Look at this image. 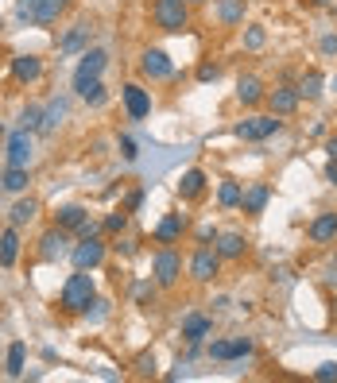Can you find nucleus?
<instances>
[{"mask_svg":"<svg viewBox=\"0 0 337 383\" xmlns=\"http://www.w3.org/2000/svg\"><path fill=\"white\" fill-rule=\"evenodd\" d=\"M93 298H97V291H93V279L85 271L66 279V287H62V310L66 314H85L93 306Z\"/></svg>","mask_w":337,"mask_h":383,"instance_id":"nucleus-1","label":"nucleus"},{"mask_svg":"<svg viewBox=\"0 0 337 383\" xmlns=\"http://www.w3.org/2000/svg\"><path fill=\"white\" fill-rule=\"evenodd\" d=\"M66 8H70V0H16V16L27 20V24H39V27L55 24Z\"/></svg>","mask_w":337,"mask_h":383,"instance_id":"nucleus-2","label":"nucleus"},{"mask_svg":"<svg viewBox=\"0 0 337 383\" xmlns=\"http://www.w3.org/2000/svg\"><path fill=\"white\" fill-rule=\"evenodd\" d=\"M152 20L155 27H163V31L178 35L190 27V12H186V0H155L152 4Z\"/></svg>","mask_w":337,"mask_h":383,"instance_id":"nucleus-3","label":"nucleus"},{"mask_svg":"<svg viewBox=\"0 0 337 383\" xmlns=\"http://www.w3.org/2000/svg\"><path fill=\"white\" fill-rule=\"evenodd\" d=\"M152 275H155V283H159V287H175L178 275H182V259H178V252H171V248H159V252H155Z\"/></svg>","mask_w":337,"mask_h":383,"instance_id":"nucleus-4","label":"nucleus"},{"mask_svg":"<svg viewBox=\"0 0 337 383\" xmlns=\"http://www.w3.org/2000/svg\"><path fill=\"white\" fill-rule=\"evenodd\" d=\"M279 128H283V120L271 113V117H248V120H241V124H236V136H241V140H268V136H275Z\"/></svg>","mask_w":337,"mask_h":383,"instance_id":"nucleus-5","label":"nucleus"},{"mask_svg":"<svg viewBox=\"0 0 337 383\" xmlns=\"http://www.w3.org/2000/svg\"><path fill=\"white\" fill-rule=\"evenodd\" d=\"M70 259H74L78 271H93V267L105 259V244L97 240V236H82V244H78L74 252H70Z\"/></svg>","mask_w":337,"mask_h":383,"instance_id":"nucleus-6","label":"nucleus"},{"mask_svg":"<svg viewBox=\"0 0 337 383\" xmlns=\"http://www.w3.org/2000/svg\"><path fill=\"white\" fill-rule=\"evenodd\" d=\"M217 271H221L217 248H198L194 259H190V275H194L198 283H210V279H217Z\"/></svg>","mask_w":337,"mask_h":383,"instance_id":"nucleus-7","label":"nucleus"},{"mask_svg":"<svg viewBox=\"0 0 337 383\" xmlns=\"http://www.w3.org/2000/svg\"><path fill=\"white\" fill-rule=\"evenodd\" d=\"M105 62H109L105 50H85V59L78 62V70H74V89H82L85 82H97L101 70H105Z\"/></svg>","mask_w":337,"mask_h":383,"instance_id":"nucleus-8","label":"nucleus"},{"mask_svg":"<svg viewBox=\"0 0 337 383\" xmlns=\"http://www.w3.org/2000/svg\"><path fill=\"white\" fill-rule=\"evenodd\" d=\"M124 108H128V117L132 120H143L148 113H152V97H148V89L136 85V82H128L124 85Z\"/></svg>","mask_w":337,"mask_h":383,"instance_id":"nucleus-9","label":"nucleus"},{"mask_svg":"<svg viewBox=\"0 0 337 383\" xmlns=\"http://www.w3.org/2000/svg\"><path fill=\"white\" fill-rule=\"evenodd\" d=\"M268 105H271L275 117H291V113L299 108V89L295 85H275V89L268 93Z\"/></svg>","mask_w":337,"mask_h":383,"instance_id":"nucleus-10","label":"nucleus"},{"mask_svg":"<svg viewBox=\"0 0 337 383\" xmlns=\"http://www.w3.org/2000/svg\"><path fill=\"white\" fill-rule=\"evenodd\" d=\"M31 163V140H27V128L8 136V167H27Z\"/></svg>","mask_w":337,"mask_h":383,"instance_id":"nucleus-11","label":"nucleus"},{"mask_svg":"<svg viewBox=\"0 0 337 383\" xmlns=\"http://www.w3.org/2000/svg\"><path fill=\"white\" fill-rule=\"evenodd\" d=\"M66 244H70V236H66V229H51V233H43V240H39V256L43 259H62L66 256Z\"/></svg>","mask_w":337,"mask_h":383,"instance_id":"nucleus-12","label":"nucleus"},{"mask_svg":"<svg viewBox=\"0 0 337 383\" xmlns=\"http://www.w3.org/2000/svg\"><path fill=\"white\" fill-rule=\"evenodd\" d=\"M248 352H252V341H248V337H236V341H213L210 345L213 360H236V356H248Z\"/></svg>","mask_w":337,"mask_h":383,"instance_id":"nucleus-13","label":"nucleus"},{"mask_svg":"<svg viewBox=\"0 0 337 383\" xmlns=\"http://www.w3.org/2000/svg\"><path fill=\"white\" fill-rule=\"evenodd\" d=\"M140 66H143V74L148 78H171L175 74V66H171V59L163 55V50H143V59H140Z\"/></svg>","mask_w":337,"mask_h":383,"instance_id":"nucleus-14","label":"nucleus"},{"mask_svg":"<svg viewBox=\"0 0 337 383\" xmlns=\"http://www.w3.org/2000/svg\"><path fill=\"white\" fill-rule=\"evenodd\" d=\"M182 233H186V217L182 213H167L159 225H155V240L159 244H175Z\"/></svg>","mask_w":337,"mask_h":383,"instance_id":"nucleus-15","label":"nucleus"},{"mask_svg":"<svg viewBox=\"0 0 337 383\" xmlns=\"http://www.w3.org/2000/svg\"><path fill=\"white\" fill-rule=\"evenodd\" d=\"M89 31H93V27L85 24V20H82V24H74V27H70V31L59 39V50H62V55H74V50H85V47H89Z\"/></svg>","mask_w":337,"mask_h":383,"instance_id":"nucleus-16","label":"nucleus"},{"mask_svg":"<svg viewBox=\"0 0 337 383\" xmlns=\"http://www.w3.org/2000/svg\"><path fill=\"white\" fill-rule=\"evenodd\" d=\"M337 236V213H318L310 221V240L314 244H329Z\"/></svg>","mask_w":337,"mask_h":383,"instance_id":"nucleus-17","label":"nucleus"},{"mask_svg":"<svg viewBox=\"0 0 337 383\" xmlns=\"http://www.w3.org/2000/svg\"><path fill=\"white\" fill-rule=\"evenodd\" d=\"M39 74H43V62L35 59V55H16V59H12V78H16V82H35Z\"/></svg>","mask_w":337,"mask_h":383,"instance_id":"nucleus-18","label":"nucleus"},{"mask_svg":"<svg viewBox=\"0 0 337 383\" xmlns=\"http://www.w3.org/2000/svg\"><path fill=\"white\" fill-rule=\"evenodd\" d=\"M213 244H217V256L221 259H241V256H245V248H248V240L241 233H221Z\"/></svg>","mask_w":337,"mask_h":383,"instance_id":"nucleus-19","label":"nucleus"},{"mask_svg":"<svg viewBox=\"0 0 337 383\" xmlns=\"http://www.w3.org/2000/svg\"><path fill=\"white\" fill-rule=\"evenodd\" d=\"M268 198H271V190H268V186H264V182H252V186H248V190H245V198H241V209H245V213H264V205H268Z\"/></svg>","mask_w":337,"mask_h":383,"instance_id":"nucleus-20","label":"nucleus"},{"mask_svg":"<svg viewBox=\"0 0 337 383\" xmlns=\"http://www.w3.org/2000/svg\"><path fill=\"white\" fill-rule=\"evenodd\" d=\"M213 325H210V317H202V314H186L182 317V337L190 345H202V337L210 333Z\"/></svg>","mask_w":337,"mask_h":383,"instance_id":"nucleus-21","label":"nucleus"},{"mask_svg":"<svg viewBox=\"0 0 337 383\" xmlns=\"http://www.w3.org/2000/svg\"><path fill=\"white\" fill-rule=\"evenodd\" d=\"M202 190H206V171L190 167L182 178H178V194H182L186 201H190V198H202Z\"/></svg>","mask_w":337,"mask_h":383,"instance_id":"nucleus-22","label":"nucleus"},{"mask_svg":"<svg viewBox=\"0 0 337 383\" xmlns=\"http://www.w3.org/2000/svg\"><path fill=\"white\" fill-rule=\"evenodd\" d=\"M236 101H241V105H260L264 101V85H260V78H241V82H236Z\"/></svg>","mask_w":337,"mask_h":383,"instance_id":"nucleus-23","label":"nucleus"},{"mask_svg":"<svg viewBox=\"0 0 337 383\" xmlns=\"http://www.w3.org/2000/svg\"><path fill=\"white\" fill-rule=\"evenodd\" d=\"M16 256H20V233H16V225H8V233L0 236V263L12 267Z\"/></svg>","mask_w":337,"mask_h":383,"instance_id":"nucleus-24","label":"nucleus"},{"mask_svg":"<svg viewBox=\"0 0 337 383\" xmlns=\"http://www.w3.org/2000/svg\"><path fill=\"white\" fill-rule=\"evenodd\" d=\"M62 117H66V105H62V101H51V105L43 108V124H39V132H43V136H51L55 128L62 124Z\"/></svg>","mask_w":337,"mask_h":383,"instance_id":"nucleus-25","label":"nucleus"},{"mask_svg":"<svg viewBox=\"0 0 337 383\" xmlns=\"http://www.w3.org/2000/svg\"><path fill=\"white\" fill-rule=\"evenodd\" d=\"M0 186H4L8 194H24V190H27V167H8Z\"/></svg>","mask_w":337,"mask_h":383,"instance_id":"nucleus-26","label":"nucleus"},{"mask_svg":"<svg viewBox=\"0 0 337 383\" xmlns=\"http://www.w3.org/2000/svg\"><path fill=\"white\" fill-rule=\"evenodd\" d=\"M59 225L66 229V233H78V229L85 225V209H82V205H66V209L59 213Z\"/></svg>","mask_w":337,"mask_h":383,"instance_id":"nucleus-27","label":"nucleus"},{"mask_svg":"<svg viewBox=\"0 0 337 383\" xmlns=\"http://www.w3.org/2000/svg\"><path fill=\"white\" fill-rule=\"evenodd\" d=\"M35 213H39V201L27 198V201H16V205H12V217H8V221L20 229V225H27V221H31Z\"/></svg>","mask_w":337,"mask_h":383,"instance_id":"nucleus-28","label":"nucleus"},{"mask_svg":"<svg viewBox=\"0 0 337 383\" xmlns=\"http://www.w3.org/2000/svg\"><path fill=\"white\" fill-rule=\"evenodd\" d=\"M241 198H245V190H241V182H221V190H217V201L225 209H236L241 205Z\"/></svg>","mask_w":337,"mask_h":383,"instance_id":"nucleus-29","label":"nucleus"},{"mask_svg":"<svg viewBox=\"0 0 337 383\" xmlns=\"http://www.w3.org/2000/svg\"><path fill=\"white\" fill-rule=\"evenodd\" d=\"M299 97H306V101H318L322 97V74H318V70H310V74L299 82Z\"/></svg>","mask_w":337,"mask_h":383,"instance_id":"nucleus-30","label":"nucleus"},{"mask_svg":"<svg viewBox=\"0 0 337 383\" xmlns=\"http://www.w3.org/2000/svg\"><path fill=\"white\" fill-rule=\"evenodd\" d=\"M78 97H82L85 105H101V101H105V85H101V78H97V82H85L82 89H78Z\"/></svg>","mask_w":337,"mask_h":383,"instance_id":"nucleus-31","label":"nucleus"},{"mask_svg":"<svg viewBox=\"0 0 337 383\" xmlns=\"http://www.w3.org/2000/svg\"><path fill=\"white\" fill-rule=\"evenodd\" d=\"M8 375H24V345H12L8 349Z\"/></svg>","mask_w":337,"mask_h":383,"instance_id":"nucleus-32","label":"nucleus"},{"mask_svg":"<svg viewBox=\"0 0 337 383\" xmlns=\"http://www.w3.org/2000/svg\"><path fill=\"white\" fill-rule=\"evenodd\" d=\"M39 124H43V108L39 105H27L24 117H20V128H27V132H31V128H39Z\"/></svg>","mask_w":337,"mask_h":383,"instance_id":"nucleus-33","label":"nucleus"},{"mask_svg":"<svg viewBox=\"0 0 337 383\" xmlns=\"http://www.w3.org/2000/svg\"><path fill=\"white\" fill-rule=\"evenodd\" d=\"M264 39H268V35H264V27H248V31H245V47L248 50H260Z\"/></svg>","mask_w":337,"mask_h":383,"instance_id":"nucleus-34","label":"nucleus"},{"mask_svg":"<svg viewBox=\"0 0 337 383\" xmlns=\"http://www.w3.org/2000/svg\"><path fill=\"white\" fill-rule=\"evenodd\" d=\"M314 380H318V383H329V380H337V360H329V364L314 368Z\"/></svg>","mask_w":337,"mask_h":383,"instance_id":"nucleus-35","label":"nucleus"},{"mask_svg":"<svg viewBox=\"0 0 337 383\" xmlns=\"http://www.w3.org/2000/svg\"><path fill=\"white\" fill-rule=\"evenodd\" d=\"M128 225V213H109L105 217V233H120Z\"/></svg>","mask_w":337,"mask_h":383,"instance_id":"nucleus-36","label":"nucleus"},{"mask_svg":"<svg viewBox=\"0 0 337 383\" xmlns=\"http://www.w3.org/2000/svg\"><path fill=\"white\" fill-rule=\"evenodd\" d=\"M221 20H225V24H236V20H241V4H233V0L221 4Z\"/></svg>","mask_w":337,"mask_h":383,"instance_id":"nucleus-37","label":"nucleus"},{"mask_svg":"<svg viewBox=\"0 0 337 383\" xmlns=\"http://www.w3.org/2000/svg\"><path fill=\"white\" fill-rule=\"evenodd\" d=\"M217 74L221 70L213 66V62H202V66H198V82H217Z\"/></svg>","mask_w":337,"mask_h":383,"instance_id":"nucleus-38","label":"nucleus"},{"mask_svg":"<svg viewBox=\"0 0 337 383\" xmlns=\"http://www.w3.org/2000/svg\"><path fill=\"white\" fill-rule=\"evenodd\" d=\"M120 155H124L128 163H132V159L140 155V151H136V140H132V136H120Z\"/></svg>","mask_w":337,"mask_h":383,"instance_id":"nucleus-39","label":"nucleus"},{"mask_svg":"<svg viewBox=\"0 0 337 383\" xmlns=\"http://www.w3.org/2000/svg\"><path fill=\"white\" fill-rule=\"evenodd\" d=\"M322 55H337V35H326V39H322Z\"/></svg>","mask_w":337,"mask_h":383,"instance_id":"nucleus-40","label":"nucleus"},{"mask_svg":"<svg viewBox=\"0 0 337 383\" xmlns=\"http://www.w3.org/2000/svg\"><path fill=\"white\" fill-rule=\"evenodd\" d=\"M143 205V190H132L128 194V209H140Z\"/></svg>","mask_w":337,"mask_h":383,"instance_id":"nucleus-41","label":"nucleus"},{"mask_svg":"<svg viewBox=\"0 0 337 383\" xmlns=\"http://www.w3.org/2000/svg\"><path fill=\"white\" fill-rule=\"evenodd\" d=\"M117 252H124V256H132V252H136V240H117Z\"/></svg>","mask_w":337,"mask_h":383,"instance_id":"nucleus-42","label":"nucleus"},{"mask_svg":"<svg viewBox=\"0 0 337 383\" xmlns=\"http://www.w3.org/2000/svg\"><path fill=\"white\" fill-rule=\"evenodd\" d=\"M326 178H329V182L337 186V163H334V159H329V167H326Z\"/></svg>","mask_w":337,"mask_h":383,"instance_id":"nucleus-43","label":"nucleus"},{"mask_svg":"<svg viewBox=\"0 0 337 383\" xmlns=\"http://www.w3.org/2000/svg\"><path fill=\"white\" fill-rule=\"evenodd\" d=\"M326 151H329V159H334V163H337V136H334V140L326 143Z\"/></svg>","mask_w":337,"mask_h":383,"instance_id":"nucleus-44","label":"nucleus"},{"mask_svg":"<svg viewBox=\"0 0 337 383\" xmlns=\"http://www.w3.org/2000/svg\"><path fill=\"white\" fill-rule=\"evenodd\" d=\"M326 283H329V287H337V271H334V275H326Z\"/></svg>","mask_w":337,"mask_h":383,"instance_id":"nucleus-45","label":"nucleus"},{"mask_svg":"<svg viewBox=\"0 0 337 383\" xmlns=\"http://www.w3.org/2000/svg\"><path fill=\"white\" fill-rule=\"evenodd\" d=\"M186 4H202V0H186Z\"/></svg>","mask_w":337,"mask_h":383,"instance_id":"nucleus-46","label":"nucleus"},{"mask_svg":"<svg viewBox=\"0 0 337 383\" xmlns=\"http://www.w3.org/2000/svg\"><path fill=\"white\" fill-rule=\"evenodd\" d=\"M0 140H4V124H0Z\"/></svg>","mask_w":337,"mask_h":383,"instance_id":"nucleus-47","label":"nucleus"},{"mask_svg":"<svg viewBox=\"0 0 337 383\" xmlns=\"http://www.w3.org/2000/svg\"><path fill=\"white\" fill-rule=\"evenodd\" d=\"M334 89H337V78H334Z\"/></svg>","mask_w":337,"mask_h":383,"instance_id":"nucleus-48","label":"nucleus"}]
</instances>
